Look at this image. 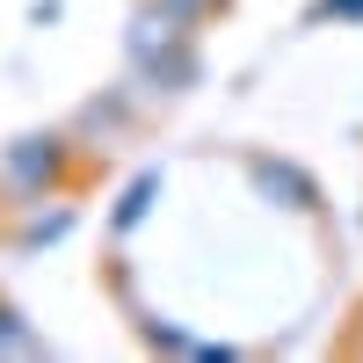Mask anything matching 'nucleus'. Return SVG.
I'll use <instances>...</instances> for the list:
<instances>
[{
    "label": "nucleus",
    "mask_w": 363,
    "mask_h": 363,
    "mask_svg": "<svg viewBox=\"0 0 363 363\" xmlns=\"http://www.w3.org/2000/svg\"><path fill=\"white\" fill-rule=\"evenodd\" d=\"M247 182H255V196L262 203H277V211H320V182L298 167V160H277V153H255L247 160Z\"/></svg>",
    "instance_id": "7ed1b4c3"
},
{
    "label": "nucleus",
    "mask_w": 363,
    "mask_h": 363,
    "mask_svg": "<svg viewBox=\"0 0 363 363\" xmlns=\"http://www.w3.org/2000/svg\"><path fill=\"white\" fill-rule=\"evenodd\" d=\"M145 342H153V349H174V356H196V342L182 335V327H160V320H145Z\"/></svg>",
    "instance_id": "0eeeda50"
},
{
    "label": "nucleus",
    "mask_w": 363,
    "mask_h": 363,
    "mask_svg": "<svg viewBox=\"0 0 363 363\" xmlns=\"http://www.w3.org/2000/svg\"><path fill=\"white\" fill-rule=\"evenodd\" d=\"M66 174H73V138L66 131H29V138H15L8 153H0V189H8L15 203L58 196Z\"/></svg>",
    "instance_id": "f03ea898"
},
{
    "label": "nucleus",
    "mask_w": 363,
    "mask_h": 363,
    "mask_svg": "<svg viewBox=\"0 0 363 363\" xmlns=\"http://www.w3.org/2000/svg\"><path fill=\"white\" fill-rule=\"evenodd\" d=\"M153 203H160V167H145V174L131 182V189L116 196V211H109V233H116V240H124V233H138L145 218H153Z\"/></svg>",
    "instance_id": "20e7f679"
},
{
    "label": "nucleus",
    "mask_w": 363,
    "mask_h": 363,
    "mask_svg": "<svg viewBox=\"0 0 363 363\" xmlns=\"http://www.w3.org/2000/svg\"><path fill=\"white\" fill-rule=\"evenodd\" d=\"M37 349H44V342L29 335V320L8 306V298H0V356H37Z\"/></svg>",
    "instance_id": "423d86ee"
},
{
    "label": "nucleus",
    "mask_w": 363,
    "mask_h": 363,
    "mask_svg": "<svg viewBox=\"0 0 363 363\" xmlns=\"http://www.w3.org/2000/svg\"><path fill=\"white\" fill-rule=\"evenodd\" d=\"M313 22H363V0H313Z\"/></svg>",
    "instance_id": "6e6552de"
},
{
    "label": "nucleus",
    "mask_w": 363,
    "mask_h": 363,
    "mask_svg": "<svg viewBox=\"0 0 363 363\" xmlns=\"http://www.w3.org/2000/svg\"><path fill=\"white\" fill-rule=\"evenodd\" d=\"M124 58H131V80L153 87V95H189L203 80V51H196V22L174 15L167 0H138L131 22H124Z\"/></svg>",
    "instance_id": "f257e3e1"
},
{
    "label": "nucleus",
    "mask_w": 363,
    "mask_h": 363,
    "mask_svg": "<svg viewBox=\"0 0 363 363\" xmlns=\"http://www.w3.org/2000/svg\"><path fill=\"white\" fill-rule=\"evenodd\" d=\"M167 8H174V15H189V22H211V15H225L233 0H167Z\"/></svg>",
    "instance_id": "1a4fd4ad"
},
{
    "label": "nucleus",
    "mask_w": 363,
    "mask_h": 363,
    "mask_svg": "<svg viewBox=\"0 0 363 363\" xmlns=\"http://www.w3.org/2000/svg\"><path fill=\"white\" fill-rule=\"evenodd\" d=\"M73 225H80V211H73V203H58V196H51V211H37V218H29V225H22L15 240H22V247H58V240H66Z\"/></svg>",
    "instance_id": "39448f33"
}]
</instances>
